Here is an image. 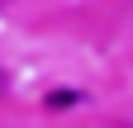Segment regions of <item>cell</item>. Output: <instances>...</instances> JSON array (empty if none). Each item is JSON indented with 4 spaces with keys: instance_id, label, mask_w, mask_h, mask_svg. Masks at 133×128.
<instances>
[{
    "instance_id": "cell-1",
    "label": "cell",
    "mask_w": 133,
    "mask_h": 128,
    "mask_svg": "<svg viewBox=\"0 0 133 128\" xmlns=\"http://www.w3.org/2000/svg\"><path fill=\"white\" fill-rule=\"evenodd\" d=\"M81 100H86L81 90H52V95H48V104H52V109H71V104H81Z\"/></svg>"
},
{
    "instance_id": "cell-3",
    "label": "cell",
    "mask_w": 133,
    "mask_h": 128,
    "mask_svg": "<svg viewBox=\"0 0 133 128\" xmlns=\"http://www.w3.org/2000/svg\"><path fill=\"white\" fill-rule=\"evenodd\" d=\"M0 5H5V0H0Z\"/></svg>"
},
{
    "instance_id": "cell-2",
    "label": "cell",
    "mask_w": 133,
    "mask_h": 128,
    "mask_svg": "<svg viewBox=\"0 0 133 128\" xmlns=\"http://www.w3.org/2000/svg\"><path fill=\"white\" fill-rule=\"evenodd\" d=\"M0 95H5V71H0Z\"/></svg>"
}]
</instances>
